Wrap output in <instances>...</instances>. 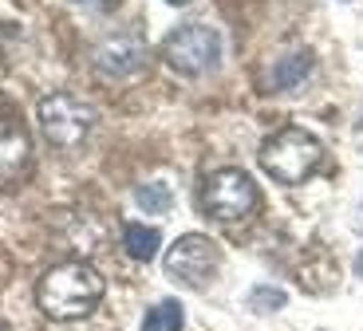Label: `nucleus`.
Segmentation results:
<instances>
[{"label": "nucleus", "instance_id": "1", "mask_svg": "<svg viewBox=\"0 0 363 331\" xmlns=\"http://www.w3.org/2000/svg\"><path fill=\"white\" fill-rule=\"evenodd\" d=\"M36 300L52 320H83L99 308L103 300V276L83 260H67L44 272L36 288Z\"/></svg>", "mask_w": 363, "mask_h": 331}, {"label": "nucleus", "instance_id": "2", "mask_svg": "<svg viewBox=\"0 0 363 331\" xmlns=\"http://www.w3.org/2000/svg\"><path fill=\"white\" fill-rule=\"evenodd\" d=\"M320 162H324V146H320L316 135L308 130H300V126H284L277 130L272 138L261 142V166L272 181H281V186H300V181H308L312 174L320 170Z\"/></svg>", "mask_w": 363, "mask_h": 331}, {"label": "nucleus", "instance_id": "3", "mask_svg": "<svg viewBox=\"0 0 363 331\" xmlns=\"http://www.w3.org/2000/svg\"><path fill=\"white\" fill-rule=\"evenodd\" d=\"M36 118H40V130H44V138L52 146L75 150V146L87 142L91 126H95V107L83 103L79 95H72V91H52V95L40 99Z\"/></svg>", "mask_w": 363, "mask_h": 331}, {"label": "nucleus", "instance_id": "4", "mask_svg": "<svg viewBox=\"0 0 363 331\" xmlns=\"http://www.w3.org/2000/svg\"><path fill=\"white\" fill-rule=\"evenodd\" d=\"M257 206H261V193H257L253 178L245 170L229 166V170L209 174L206 186H201V209H206V217H213L221 225L249 221L257 213Z\"/></svg>", "mask_w": 363, "mask_h": 331}, {"label": "nucleus", "instance_id": "5", "mask_svg": "<svg viewBox=\"0 0 363 331\" xmlns=\"http://www.w3.org/2000/svg\"><path fill=\"white\" fill-rule=\"evenodd\" d=\"M221 32L209 24H182L174 28L162 44L166 67H174L178 75H209L221 63Z\"/></svg>", "mask_w": 363, "mask_h": 331}, {"label": "nucleus", "instance_id": "6", "mask_svg": "<svg viewBox=\"0 0 363 331\" xmlns=\"http://www.w3.org/2000/svg\"><path fill=\"white\" fill-rule=\"evenodd\" d=\"M221 269V249L201 233H186L166 252V276H174L186 288H209Z\"/></svg>", "mask_w": 363, "mask_h": 331}, {"label": "nucleus", "instance_id": "7", "mask_svg": "<svg viewBox=\"0 0 363 331\" xmlns=\"http://www.w3.org/2000/svg\"><path fill=\"white\" fill-rule=\"evenodd\" d=\"M146 40L135 36V32H115V36L99 40L95 52H91V67L103 75V79H115V83H127L135 75L146 72Z\"/></svg>", "mask_w": 363, "mask_h": 331}, {"label": "nucleus", "instance_id": "8", "mask_svg": "<svg viewBox=\"0 0 363 331\" xmlns=\"http://www.w3.org/2000/svg\"><path fill=\"white\" fill-rule=\"evenodd\" d=\"M32 162V138L20 123L0 118V186H12Z\"/></svg>", "mask_w": 363, "mask_h": 331}, {"label": "nucleus", "instance_id": "9", "mask_svg": "<svg viewBox=\"0 0 363 331\" xmlns=\"http://www.w3.org/2000/svg\"><path fill=\"white\" fill-rule=\"evenodd\" d=\"M312 75V52H292V55H281L272 63L269 72V87L272 91H292Z\"/></svg>", "mask_w": 363, "mask_h": 331}, {"label": "nucleus", "instance_id": "10", "mask_svg": "<svg viewBox=\"0 0 363 331\" xmlns=\"http://www.w3.org/2000/svg\"><path fill=\"white\" fill-rule=\"evenodd\" d=\"M123 249H127L135 260H155L158 249H162V233H158L155 225L130 221L127 229H123Z\"/></svg>", "mask_w": 363, "mask_h": 331}, {"label": "nucleus", "instance_id": "11", "mask_svg": "<svg viewBox=\"0 0 363 331\" xmlns=\"http://www.w3.org/2000/svg\"><path fill=\"white\" fill-rule=\"evenodd\" d=\"M186 312H182V300H158L143 320V331H182Z\"/></svg>", "mask_w": 363, "mask_h": 331}, {"label": "nucleus", "instance_id": "12", "mask_svg": "<svg viewBox=\"0 0 363 331\" xmlns=\"http://www.w3.org/2000/svg\"><path fill=\"white\" fill-rule=\"evenodd\" d=\"M135 201H138V209H143V213L158 217V213H170L174 193H170V186H166V181H143V186L135 189Z\"/></svg>", "mask_w": 363, "mask_h": 331}, {"label": "nucleus", "instance_id": "13", "mask_svg": "<svg viewBox=\"0 0 363 331\" xmlns=\"http://www.w3.org/2000/svg\"><path fill=\"white\" fill-rule=\"evenodd\" d=\"M249 308L253 312H277V308H284V292L281 288H253L249 292Z\"/></svg>", "mask_w": 363, "mask_h": 331}, {"label": "nucleus", "instance_id": "14", "mask_svg": "<svg viewBox=\"0 0 363 331\" xmlns=\"http://www.w3.org/2000/svg\"><path fill=\"white\" fill-rule=\"evenodd\" d=\"M355 276L363 280V249H359V257H355Z\"/></svg>", "mask_w": 363, "mask_h": 331}, {"label": "nucleus", "instance_id": "15", "mask_svg": "<svg viewBox=\"0 0 363 331\" xmlns=\"http://www.w3.org/2000/svg\"><path fill=\"white\" fill-rule=\"evenodd\" d=\"M166 4H174V9H178V4H190V0H166Z\"/></svg>", "mask_w": 363, "mask_h": 331}]
</instances>
